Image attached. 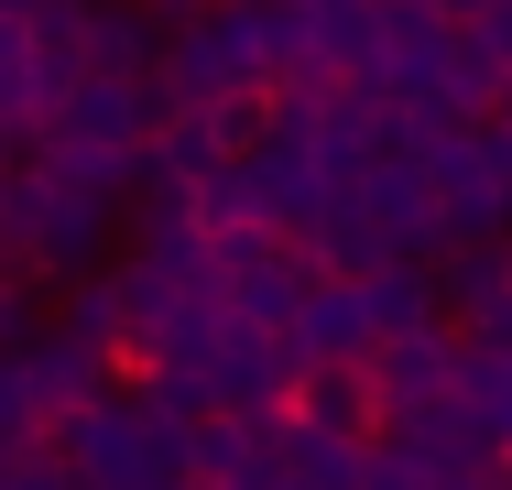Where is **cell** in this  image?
Wrapping results in <instances>:
<instances>
[{"label": "cell", "mask_w": 512, "mask_h": 490, "mask_svg": "<svg viewBox=\"0 0 512 490\" xmlns=\"http://www.w3.org/2000/svg\"><path fill=\"white\" fill-rule=\"evenodd\" d=\"M458 403H469V414H480V425H491V436L512 447V349L469 338V371H458Z\"/></svg>", "instance_id": "6"}, {"label": "cell", "mask_w": 512, "mask_h": 490, "mask_svg": "<svg viewBox=\"0 0 512 490\" xmlns=\"http://www.w3.org/2000/svg\"><path fill=\"white\" fill-rule=\"evenodd\" d=\"M164 490H207V480H164Z\"/></svg>", "instance_id": "8"}, {"label": "cell", "mask_w": 512, "mask_h": 490, "mask_svg": "<svg viewBox=\"0 0 512 490\" xmlns=\"http://www.w3.org/2000/svg\"><path fill=\"white\" fill-rule=\"evenodd\" d=\"M153 77H164L175 109H207V98H229V88H284L273 11H262V0H207V11H186Z\"/></svg>", "instance_id": "1"}, {"label": "cell", "mask_w": 512, "mask_h": 490, "mask_svg": "<svg viewBox=\"0 0 512 490\" xmlns=\"http://www.w3.org/2000/svg\"><path fill=\"white\" fill-rule=\"evenodd\" d=\"M371 371H382V403H393V414H436V403H458L469 338H458V327H404V338L371 349Z\"/></svg>", "instance_id": "4"}, {"label": "cell", "mask_w": 512, "mask_h": 490, "mask_svg": "<svg viewBox=\"0 0 512 490\" xmlns=\"http://www.w3.org/2000/svg\"><path fill=\"white\" fill-rule=\"evenodd\" d=\"M295 425L349 436V447H382V436H393L382 371H371V360H306V371H295Z\"/></svg>", "instance_id": "3"}, {"label": "cell", "mask_w": 512, "mask_h": 490, "mask_svg": "<svg viewBox=\"0 0 512 490\" xmlns=\"http://www.w3.org/2000/svg\"><path fill=\"white\" fill-rule=\"evenodd\" d=\"M469 33H480V44L512 66V0H480V11H469Z\"/></svg>", "instance_id": "7"}, {"label": "cell", "mask_w": 512, "mask_h": 490, "mask_svg": "<svg viewBox=\"0 0 512 490\" xmlns=\"http://www.w3.org/2000/svg\"><path fill=\"white\" fill-rule=\"evenodd\" d=\"M393 327H382V294H371V273H327V284L306 294V316H295V349L306 360H371Z\"/></svg>", "instance_id": "5"}, {"label": "cell", "mask_w": 512, "mask_h": 490, "mask_svg": "<svg viewBox=\"0 0 512 490\" xmlns=\"http://www.w3.org/2000/svg\"><path fill=\"white\" fill-rule=\"evenodd\" d=\"M11 371H22L44 436H55L66 414H88V403L109 392V349H99V338H77V327H33V338H11Z\"/></svg>", "instance_id": "2"}]
</instances>
